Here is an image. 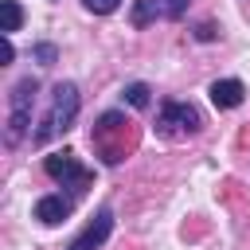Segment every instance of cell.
<instances>
[{
  "instance_id": "obj_1",
  "label": "cell",
  "mask_w": 250,
  "mask_h": 250,
  "mask_svg": "<svg viewBox=\"0 0 250 250\" xmlns=\"http://www.w3.org/2000/svg\"><path fill=\"white\" fill-rule=\"evenodd\" d=\"M90 145H94V152L102 156V164H121L125 152L133 148V121H129L125 113H117V109L102 113L98 125L90 129Z\"/></svg>"
},
{
  "instance_id": "obj_2",
  "label": "cell",
  "mask_w": 250,
  "mask_h": 250,
  "mask_svg": "<svg viewBox=\"0 0 250 250\" xmlns=\"http://www.w3.org/2000/svg\"><path fill=\"white\" fill-rule=\"evenodd\" d=\"M78 105H82L78 86H74V82H59V86L51 90V109H47L43 125L31 133V141H35V145H47L51 137L66 133V129L74 125V117H78Z\"/></svg>"
},
{
  "instance_id": "obj_3",
  "label": "cell",
  "mask_w": 250,
  "mask_h": 250,
  "mask_svg": "<svg viewBox=\"0 0 250 250\" xmlns=\"http://www.w3.org/2000/svg\"><path fill=\"white\" fill-rule=\"evenodd\" d=\"M35 78H20L8 94V145H20L27 125H31V105H35Z\"/></svg>"
},
{
  "instance_id": "obj_4",
  "label": "cell",
  "mask_w": 250,
  "mask_h": 250,
  "mask_svg": "<svg viewBox=\"0 0 250 250\" xmlns=\"http://www.w3.org/2000/svg\"><path fill=\"white\" fill-rule=\"evenodd\" d=\"M199 125H203V117H199V109H195L191 102H164L160 113H156V133L168 137V141H176V137H195Z\"/></svg>"
},
{
  "instance_id": "obj_5",
  "label": "cell",
  "mask_w": 250,
  "mask_h": 250,
  "mask_svg": "<svg viewBox=\"0 0 250 250\" xmlns=\"http://www.w3.org/2000/svg\"><path fill=\"white\" fill-rule=\"evenodd\" d=\"M43 172H47L51 180H59L62 188H74V191H82V188L90 184V172L78 164V156H74L70 148H62V152H51V156L43 160Z\"/></svg>"
},
{
  "instance_id": "obj_6",
  "label": "cell",
  "mask_w": 250,
  "mask_h": 250,
  "mask_svg": "<svg viewBox=\"0 0 250 250\" xmlns=\"http://www.w3.org/2000/svg\"><path fill=\"white\" fill-rule=\"evenodd\" d=\"M109 230H113V211H109V207H102V211L94 215V223H86V230H82L66 250H102V246H105V238H109Z\"/></svg>"
},
{
  "instance_id": "obj_7",
  "label": "cell",
  "mask_w": 250,
  "mask_h": 250,
  "mask_svg": "<svg viewBox=\"0 0 250 250\" xmlns=\"http://www.w3.org/2000/svg\"><path fill=\"white\" fill-rule=\"evenodd\" d=\"M211 102L219 105V109H234V105H242V98H246V86L238 82V78H219V82H211Z\"/></svg>"
},
{
  "instance_id": "obj_8",
  "label": "cell",
  "mask_w": 250,
  "mask_h": 250,
  "mask_svg": "<svg viewBox=\"0 0 250 250\" xmlns=\"http://www.w3.org/2000/svg\"><path fill=\"white\" fill-rule=\"evenodd\" d=\"M70 207H74V203H70L66 195H43V199L35 203V219L47 223V227H55V223H62V219L70 215Z\"/></svg>"
},
{
  "instance_id": "obj_9",
  "label": "cell",
  "mask_w": 250,
  "mask_h": 250,
  "mask_svg": "<svg viewBox=\"0 0 250 250\" xmlns=\"http://www.w3.org/2000/svg\"><path fill=\"white\" fill-rule=\"evenodd\" d=\"M20 23H23V8L16 0H0V31L12 35V31H20Z\"/></svg>"
},
{
  "instance_id": "obj_10",
  "label": "cell",
  "mask_w": 250,
  "mask_h": 250,
  "mask_svg": "<svg viewBox=\"0 0 250 250\" xmlns=\"http://www.w3.org/2000/svg\"><path fill=\"white\" fill-rule=\"evenodd\" d=\"M160 12H164V8H160V0H137V4H133V27L152 23Z\"/></svg>"
},
{
  "instance_id": "obj_11",
  "label": "cell",
  "mask_w": 250,
  "mask_h": 250,
  "mask_svg": "<svg viewBox=\"0 0 250 250\" xmlns=\"http://www.w3.org/2000/svg\"><path fill=\"white\" fill-rule=\"evenodd\" d=\"M148 94H152V90H148L145 82H129V86L121 90V98H125L133 109H145V105H148Z\"/></svg>"
},
{
  "instance_id": "obj_12",
  "label": "cell",
  "mask_w": 250,
  "mask_h": 250,
  "mask_svg": "<svg viewBox=\"0 0 250 250\" xmlns=\"http://www.w3.org/2000/svg\"><path fill=\"white\" fill-rule=\"evenodd\" d=\"M82 8H86V12H94V16H109V12H117V8H121V0H82Z\"/></svg>"
},
{
  "instance_id": "obj_13",
  "label": "cell",
  "mask_w": 250,
  "mask_h": 250,
  "mask_svg": "<svg viewBox=\"0 0 250 250\" xmlns=\"http://www.w3.org/2000/svg\"><path fill=\"white\" fill-rule=\"evenodd\" d=\"M35 59H39L43 66H51V62H55V47H51V43H39V47H35Z\"/></svg>"
},
{
  "instance_id": "obj_14",
  "label": "cell",
  "mask_w": 250,
  "mask_h": 250,
  "mask_svg": "<svg viewBox=\"0 0 250 250\" xmlns=\"http://www.w3.org/2000/svg\"><path fill=\"white\" fill-rule=\"evenodd\" d=\"M195 39L211 43V39H215V23H199V27H195Z\"/></svg>"
},
{
  "instance_id": "obj_15",
  "label": "cell",
  "mask_w": 250,
  "mask_h": 250,
  "mask_svg": "<svg viewBox=\"0 0 250 250\" xmlns=\"http://www.w3.org/2000/svg\"><path fill=\"white\" fill-rule=\"evenodd\" d=\"M184 8H188V0H164V12L168 16H184Z\"/></svg>"
}]
</instances>
